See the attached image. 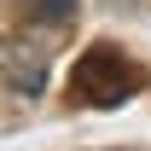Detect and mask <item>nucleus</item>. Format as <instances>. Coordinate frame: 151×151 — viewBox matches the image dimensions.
Instances as JSON below:
<instances>
[{
  "instance_id": "nucleus-1",
  "label": "nucleus",
  "mask_w": 151,
  "mask_h": 151,
  "mask_svg": "<svg viewBox=\"0 0 151 151\" xmlns=\"http://www.w3.org/2000/svg\"><path fill=\"white\" fill-rule=\"evenodd\" d=\"M139 87H145V70L122 47H111V41H93L87 52L76 58V70H70V99L76 105H93V111H116Z\"/></svg>"
},
{
  "instance_id": "nucleus-2",
  "label": "nucleus",
  "mask_w": 151,
  "mask_h": 151,
  "mask_svg": "<svg viewBox=\"0 0 151 151\" xmlns=\"http://www.w3.org/2000/svg\"><path fill=\"white\" fill-rule=\"evenodd\" d=\"M0 81H6L12 93L35 99L41 87H47V52H41L35 41H23V35H6L0 41Z\"/></svg>"
},
{
  "instance_id": "nucleus-3",
  "label": "nucleus",
  "mask_w": 151,
  "mask_h": 151,
  "mask_svg": "<svg viewBox=\"0 0 151 151\" xmlns=\"http://www.w3.org/2000/svg\"><path fill=\"white\" fill-rule=\"evenodd\" d=\"M29 6V18H41V23H70L76 18V0H23Z\"/></svg>"
}]
</instances>
